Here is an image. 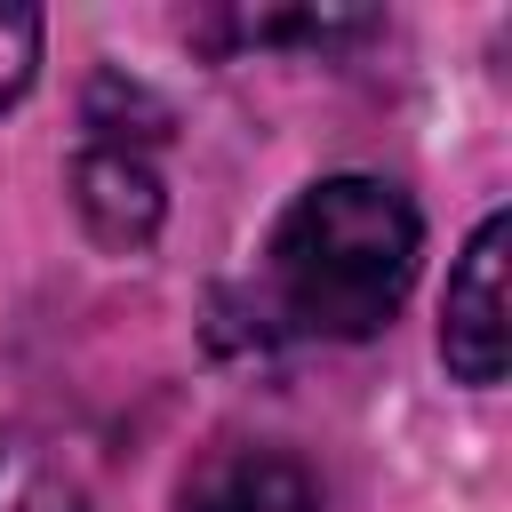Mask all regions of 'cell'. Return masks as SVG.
Wrapping results in <instances>:
<instances>
[{"instance_id": "4", "label": "cell", "mask_w": 512, "mask_h": 512, "mask_svg": "<svg viewBox=\"0 0 512 512\" xmlns=\"http://www.w3.org/2000/svg\"><path fill=\"white\" fill-rule=\"evenodd\" d=\"M72 208H80V224L104 240V248H144L152 232H160V176H152V160L144 152H128V144H88L80 160H72Z\"/></svg>"}, {"instance_id": "1", "label": "cell", "mask_w": 512, "mask_h": 512, "mask_svg": "<svg viewBox=\"0 0 512 512\" xmlns=\"http://www.w3.org/2000/svg\"><path fill=\"white\" fill-rule=\"evenodd\" d=\"M416 200L384 176H328L296 192L272 232V296L304 336H376L416 280Z\"/></svg>"}, {"instance_id": "5", "label": "cell", "mask_w": 512, "mask_h": 512, "mask_svg": "<svg viewBox=\"0 0 512 512\" xmlns=\"http://www.w3.org/2000/svg\"><path fill=\"white\" fill-rule=\"evenodd\" d=\"M0 512H88V496L40 448H0Z\"/></svg>"}, {"instance_id": "6", "label": "cell", "mask_w": 512, "mask_h": 512, "mask_svg": "<svg viewBox=\"0 0 512 512\" xmlns=\"http://www.w3.org/2000/svg\"><path fill=\"white\" fill-rule=\"evenodd\" d=\"M32 64H40V16L32 8H0V112L32 88Z\"/></svg>"}, {"instance_id": "3", "label": "cell", "mask_w": 512, "mask_h": 512, "mask_svg": "<svg viewBox=\"0 0 512 512\" xmlns=\"http://www.w3.org/2000/svg\"><path fill=\"white\" fill-rule=\"evenodd\" d=\"M176 512H320V496L296 456L256 448V440H224L184 472Z\"/></svg>"}, {"instance_id": "2", "label": "cell", "mask_w": 512, "mask_h": 512, "mask_svg": "<svg viewBox=\"0 0 512 512\" xmlns=\"http://www.w3.org/2000/svg\"><path fill=\"white\" fill-rule=\"evenodd\" d=\"M504 272H512V216L496 208L464 264L448 272V304H440V360L456 384H496L504 360H512V296H504Z\"/></svg>"}]
</instances>
